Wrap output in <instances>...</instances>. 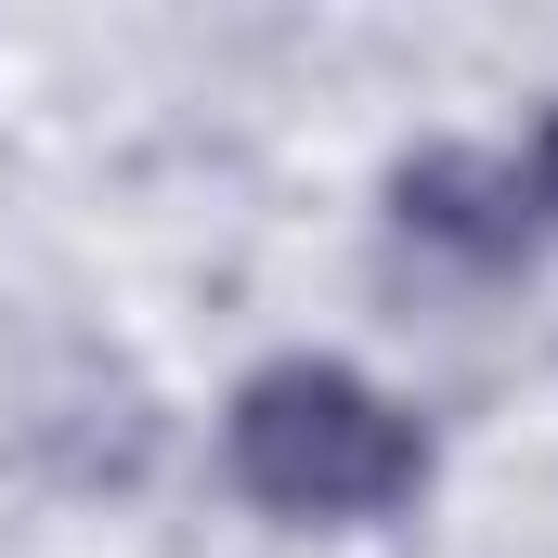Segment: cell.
<instances>
[{
	"label": "cell",
	"mask_w": 558,
	"mask_h": 558,
	"mask_svg": "<svg viewBox=\"0 0 558 558\" xmlns=\"http://www.w3.org/2000/svg\"><path fill=\"white\" fill-rule=\"evenodd\" d=\"M221 468L260 520H403L428 494V428L377 377L286 351L221 403Z\"/></svg>",
	"instance_id": "6da1fadb"
},
{
	"label": "cell",
	"mask_w": 558,
	"mask_h": 558,
	"mask_svg": "<svg viewBox=\"0 0 558 558\" xmlns=\"http://www.w3.org/2000/svg\"><path fill=\"white\" fill-rule=\"evenodd\" d=\"M390 221L441 247L454 274H520L533 260V208H520V169L507 156H481V143H428L390 169Z\"/></svg>",
	"instance_id": "7a4b0ae2"
},
{
	"label": "cell",
	"mask_w": 558,
	"mask_h": 558,
	"mask_svg": "<svg viewBox=\"0 0 558 558\" xmlns=\"http://www.w3.org/2000/svg\"><path fill=\"white\" fill-rule=\"evenodd\" d=\"M533 195H546V208H558V118H546V131H533Z\"/></svg>",
	"instance_id": "3957f363"
}]
</instances>
